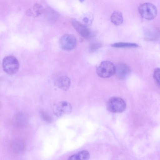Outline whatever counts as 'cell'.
Segmentation results:
<instances>
[{
	"label": "cell",
	"instance_id": "cell-16",
	"mask_svg": "<svg viewBox=\"0 0 160 160\" xmlns=\"http://www.w3.org/2000/svg\"><path fill=\"white\" fill-rule=\"evenodd\" d=\"M83 20L86 23H89L90 22L89 19L87 18H84Z\"/></svg>",
	"mask_w": 160,
	"mask_h": 160
},
{
	"label": "cell",
	"instance_id": "cell-11",
	"mask_svg": "<svg viewBox=\"0 0 160 160\" xmlns=\"http://www.w3.org/2000/svg\"><path fill=\"white\" fill-rule=\"evenodd\" d=\"M110 20L115 25L118 26L122 24L123 19L121 12L118 10L114 11L111 16Z\"/></svg>",
	"mask_w": 160,
	"mask_h": 160
},
{
	"label": "cell",
	"instance_id": "cell-1",
	"mask_svg": "<svg viewBox=\"0 0 160 160\" xmlns=\"http://www.w3.org/2000/svg\"><path fill=\"white\" fill-rule=\"evenodd\" d=\"M19 67L18 59L10 55L4 58L2 62V67L4 71L9 75L16 73Z\"/></svg>",
	"mask_w": 160,
	"mask_h": 160
},
{
	"label": "cell",
	"instance_id": "cell-10",
	"mask_svg": "<svg viewBox=\"0 0 160 160\" xmlns=\"http://www.w3.org/2000/svg\"><path fill=\"white\" fill-rule=\"evenodd\" d=\"M90 157V154L87 150H83L80 151L70 156L68 159L69 160H86Z\"/></svg>",
	"mask_w": 160,
	"mask_h": 160
},
{
	"label": "cell",
	"instance_id": "cell-6",
	"mask_svg": "<svg viewBox=\"0 0 160 160\" xmlns=\"http://www.w3.org/2000/svg\"><path fill=\"white\" fill-rule=\"evenodd\" d=\"M71 23L76 31L83 38L88 39L94 36V33L86 26L76 20L72 19Z\"/></svg>",
	"mask_w": 160,
	"mask_h": 160
},
{
	"label": "cell",
	"instance_id": "cell-12",
	"mask_svg": "<svg viewBox=\"0 0 160 160\" xmlns=\"http://www.w3.org/2000/svg\"><path fill=\"white\" fill-rule=\"evenodd\" d=\"M111 46L114 48H134L138 47V45L135 43L118 42L112 44Z\"/></svg>",
	"mask_w": 160,
	"mask_h": 160
},
{
	"label": "cell",
	"instance_id": "cell-4",
	"mask_svg": "<svg viewBox=\"0 0 160 160\" xmlns=\"http://www.w3.org/2000/svg\"><path fill=\"white\" fill-rule=\"evenodd\" d=\"M107 106L108 110L114 113L122 112L125 110L126 107V104L124 100L116 97L110 98Z\"/></svg>",
	"mask_w": 160,
	"mask_h": 160
},
{
	"label": "cell",
	"instance_id": "cell-17",
	"mask_svg": "<svg viewBox=\"0 0 160 160\" xmlns=\"http://www.w3.org/2000/svg\"><path fill=\"white\" fill-rule=\"evenodd\" d=\"M81 2H83V1H84V0H79Z\"/></svg>",
	"mask_w": 160,
	"mask_h": 160
},
{
	"label": "cell",
	"instance_id": "cell-8",
	"mask_svg": "<svg viewBox=\"0 0 160 160\" xmlns=\"http://www.w3.org/2000/svg\"><path fill=\"white\" fill-rule=\"evenodd\" d=\"M130 72V68L127 64L124 63L120 62L115 67V74L119 79L126 78L129 75Z\"/></svg>",
	"mask_w": 160,
	"mask_h": 160
},
{
	"label": "cell",
	"instance_id": "cell-15",
	"mask_svg": "<svg viewBox=\"0 0 160 160\" xmlns=\"http://www.w3.org/2000/svg\"><path fill=\"white\" fill-rule=\"evenodd\" d=\"M101 46V44L98 42H95L91 44L89 48V51L90 52H93Z\"/></svg>",
	"mask_w": 160,
	"mask_h": 160
},
{
	"label": "cell",
	"instance_id": "cell-13",
	"mask_svg": "<svg viewBox=\"0 0 160 160\" xmlns=\"http://www.w3.org/2000/svg\"><path fill=\"white\" fill-rule=\"evenodd\" d=\"M160 74L159 68H156L154 72L153 77L156 83L159 87L160 86Z\"/></svg>",
	"mask_w": 160,
	"mask_h": 160
},
{
	"label": "cell",
	"instance_id": "cell-3",
	"mask_svg": "<svg viewBox=\"0 0 160 160\" xmlns=\"http://www.w3.org/2000/svg\"><path fill=\"white\" fill-rule=\"evenodd\" d=\"M138 12L144 19L150 20L154 19L157 14V9L153 4L149 2L141 4L139 7Z\"/></svg>",
	"mask_w": 160,
	"mask_h": 160
},
{
	"label": "cell",
	"instance_id": "cell-14",
	"mask_svg": "<svg viewBox=\"0 0 160 160\" xmlns=\"http://www.w3.org/2000/svg\"><path fill=\"white\" fill-rule=\"evenodd\" d=\"M33 10L37 15L42 14L43 11V8L42 6L39 4L36 3L33 6Z\"/></svg>",
	"mask_w": 160,
	"mask_h": 160
},
{
	"label": "cell",
	"instance_id": "cell-2",
	"mask_svg": "<svg viewBox=\"0 0 160 160\" xmlns=\"http://www.w3.org/2000/svg\"><path fill=\"white\" fill-rule=\"evenodd\" d=\"M96 72L100 77L108 78L115 74V66L110 61H103L97 68Z\"/></svg>",
	"mask_w": 160,
	"mask_h": 160
},
{
	"label": "cell",
	"instance_id": "cell-5",
	"mask_svg": "<svg viewBox=\"0 0 160 160\" xmlns=\"http://www.w3.org/2000/svg\"><path fill=\"white\" fill-rule=\"evenodd\" d=\"M72 110L71 104L67 101L58 102L53 108L54 114L58 117H62L70 113Z\"/></svg>",
	"mask_w": 160,
	"mask_h": 160
},
{
	"label": "cell",
	"instance_id": "cell-9",
	"mask_svg": "<svg viewBox=\"0 0 160 160\" xmlns=\"http://www.w3.org/2000/svg\"><path fill=\"white\" fill-rule=\"evenodd\" d=\"M56 85L60 89L63 91H66L70 87V79L66 76H61L58 79Z\"/></svg>",
	"mask_w": 160,
	"mask_h": 160
},
{
	"label": "cell",
	"instance_id": "cell-7",
	"mask_svg": "<svg viewBox=\"0 0 160 160\" xmlns=\"http://www.w3.org/2000/svg\"><path fill=\"white\" fill-rule=\"evenodd\" d=\"M76 43V38L73 36L68 34L62 36L59 41L61 48L66 51H70L74 48Z\"/></svg>",
	"mask_w": 160,
	"mask_h": 160
}]
</instances>
